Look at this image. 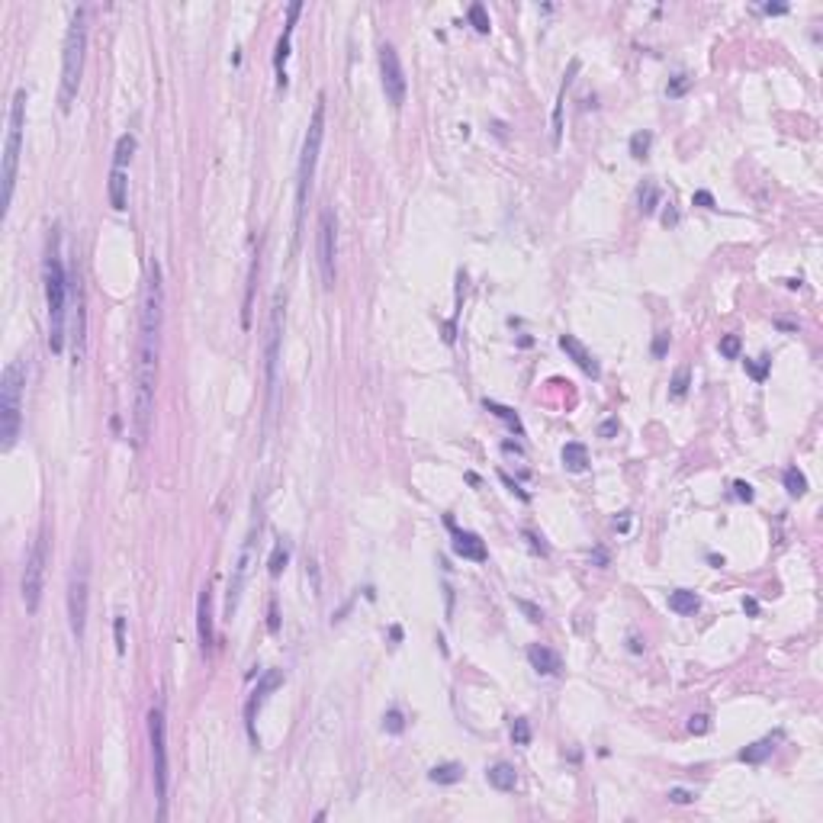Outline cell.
I'll return each mask as SVG.
<instances>
[{
  "instance_id": "obj_1",
  "label": "cell",
  "mask_w": 823,
  "mask_h": 823,
  "mask_svg": "<svg viewBox=\"0 0 823 823\" xmlns=\"http://www.w3.org/2000/svg\"><path fill=\"white\" fill-rule=\"evenodd\" d=\"M161 322H164V283L158 261L148 264V280L142 293L138 312V348H136V395H132V438L136 448L148 441L151 412H155V386H158V357H161Z\"/></svg>"
},
{
  "instance_id": "obj_2",
  "label": "cell",
  "mask_w": 823,
  "mask_h": 823,
  "mask_svg": "<svg viewBox=\"0 0 823 823\" xmlns=\"http://www.w3.org/2000/svg\"><path fill=\"white\" fill-rule=\"evenodd\" d=\"M68 273L59 254V228H52L46 251V306H49V348L52 354L65 350V303H68Z\"/></svg>"
},
{
  "instance_id": "obj_3",
  "label": "cell",
  "mask_w": 823,
  "mask_h": 823,
  "mask_svg": "<svg viewBox=\"0 0 823 823\" xmlns=\"http://www.w3.org/2000/svg\"><path fill=\"white\" fill-rule=\"evenodd\" d=\"M84 55H87V16L84 10H74L71 23L65 33V49H61V87H59V106L68 113L78 100L81 74H84Z\"/></svg>"
},
{
  "instance_id": "obj_4",
  "label": "cell",
  "mask_w": 823,
  "mask_h": 823,
  "mask_svg": "<svg viewBox=\"0 0 823 823\" xmlns=\"http://www.w3.org/2000/svg\"><path fill=\"white\" fill-rule=\"evenodd\" d=\"M23 389H26V360H10L0 376V448L14 450L23 428Z\"/></svg>"
},
{
  "instance_id": "obj_5",
  "label": "cell",
  "mask_w": 823,
  "mask_h": 823,
  "mask_svg": "<svg viewBox=\"0 0 823 823\" xmlns=\"http://www.w3.org/2000/svg\"><path fill=\"white\" fill-rule=\"evenodd\" d=\"M322 136H325V94H318L315 110H312L309 129L303 138V155H299L296 168V228H303V213H306V196H309L312 177H315V161L322 151Z\"/></svg>"
},
{
  "instance_id": "obj_6",
  "label": "cell",
  "mask_w": 823,
  "mask_h": 823,
  "mask_svg": "<svg viewBox=\"0 0 823 823\" xmlns=\"http://www.w3.org/2000/svg\"><path fill=\"white\" fill-rule=\"evenodd\" d=\"M23 129H26V91L14 94L10 103V123H7V145H4V209H10L14 203V187H16V164H20V148H23Z\"/></svg>"
},
{
  "instance_id": "obj_7",
  "label": "cell",
  "mask_w": 823,
  "mask_h": 823,
  "mask_svg": "<svg viewBox=\"0 0 823 823\" xmlns=\"http://www.w3.org/2000/svg\"><path fill=\"white\" fill-rule=\"evenodd\" d=\"M148 739H151V778L158 794V820L168 817V720L164 707L155 705L148 711Z\"/></svg>"
},
{
  "instance_id": "obj_8",
  "label": "cell",
  "mask_w": 823,
  "mask_h": 823,
  "mask_svg": "<svg viewBox=\"0 0 823 823\" xmlns=\"http://www.w3.org/2000/svg\"><path fill=\"white\" fill-rule=\"evenodd\" d=\"M87 608H91V560H87V550H81L74 557L71 579H68V624L78 640H84Z\"/></svg>"
},
{
  "instance_id": "obj_9",
  "label": "cell",
  "mask_w": 823,
  "mask_h": 823,
  "mask_svg": "<svg viewBox=\"0 0 823 823\" xmlns=\"http://www.w3.org/2000/svg\"><path fill=\"white\" fill-rule=\"evenodd\" d=\"M46 566H49V525H42L33 540V550L26 557V566H23V582H20L23 605H26L29 615L39 611L42 585H46Z\"/></svg>"
},
{
  "instance_id": "obj_10",
  "label": "cell",
  "mask_w": 823,
  "mask_h": 823,
  "mask_svg": "<svg viewBox=\"0 0 823 823\" xmlns=\"http://www.w3.org/2000/svg\"><path fill=\"white\" fill-rule=\"evenodd\" d=\"M258 531H261V525H251V531H248L245 544H241V550H238V560H235V566H232L228 592H226V617H232L235 611H238L241 592H245L248 576H251V566H254V560H258Z\"/></svg>"
},
{
  "instance_id": "obj_11",
  "label": "cell",
  "mask_w": 823,
  "mask_h": 823,
  "mask_svg": "<svg viewBox=\"0 0 823 823\" xmlns=\"http://www.w3.org/2000/svg\"><path fill=\"white\" fill-rule=\"evenodd\" d=\"M136 155V136L126 132L119 136L116 142V151H113V168H110V206L116 213H123L126 203H129V161Z\"/></svg>"
},
{
  "instance_id": "obj_12",
  "label": "cell",
  "mask_w": 823,
  "mask_h": 823,
  "mask_svg": "<svg viewBox=\"0 0 823 823\" xmlns=\"http://www.w3.org/2000/svg\"><path fill=\"white\" fill-rule=\"evenodd\" d=\"M318 273H322V286L331 290L335 286V258H338V219L328 206L318 213Z\"/></svg>"
},
{
  "instance_id": "obj_13",
  "label": "cell",
  "mask_w": 823,
  "mask_h": 823,
  "mask_svg": "<svg viewBox=\"0 0 823 823\" xmlns=\"http://www.w3.org/2000/svg\"><path fill=\"white\" fill-rule=\"evenodd\" d=\"M280 328H283V296L273 293L271 325H267V408L277 399V360H280Z\"/></svg>"
},
{
  "instance_id": "obj_14",
  "label": "cell",
  "mask_w": 823,
  "mask_h": 823,
  "mask_svg": "<svg viewBox=\"0 0 823 823\" xmlns=\"http://www.w3.org/2000/svg\"><path fill=\"white\" fill-rule=\"evenodd\" d=\"M380 78H383V94H386V100L399 110L402 103H405V71H402V61H399V52H395V46H389V42H383L380 46Z\"/></svg>"
},
{
  "instance_id": "obj_15",
  "label": "cell",
  "mask_w": 823,
  "mask_h": 823,
  "mask_svg": "<svg viewBox=\"0 0 823 823\" xmlns=\"http://www.w3.org/2000/svg\"><path fill=\"white\" fill-rule=\"evenodd\" d=\"M280 685H283V672H280V669H267L264 679L258 682V688H254L251 698H248V705H245V727H248V733H251V739H258V737H254V714H258V707L267 701V695H271L273 688H280Z\"/></svg>"
},
{
  "instance_id": "obj_16",
  "label": "cell",
  "mask_w": 823,
  "mask_h": 823,
  "mask_svg": "<svg viewBox=\"0 0 823 823\" xmlns=\"http://www.w3.org/2000/svg\"><path fill=\"white\" fill-rule=\"evenodd\" d=\"M303 10L299 0H293L290 10H286V26H283V36L277 39V52H273V71H277V84L286 87V59H290V39H293V26H296V16Z\"/></svg>"
},
{
  "instance_id": "obj_17",
  "label": "cell",
  "mask_w": 823,
  "mask_h": 823,
  "mask_svg": "<svg viewBox=\"0 0 823 823\" xmlns=\"http://www.w3.org/2000/svg\"><path fill=\"white\" fill-rule=\"evenodd\" d=\"M560 348H563L566 354H570V360L576 363L582 373H589L592 380H598V376H602V367H598V360L592 357V350L585 348V344L579 341L576 335H560Z\"/></svg>"
},
{
  "instance_id": "obj_18",
  "label": "cell",
  "mask_w": 823,
  "mask_h": 823,
  "mask_svg": "<svg viewBox=\"0 0 823 823\" xmlns=\"http://www.w3.org/2000/svg\"><path fill=\"white\" fill-rule=\"evenodd\" d=\"M448 527L454 531V553H457V557L473 560V563H486V560H489V550H486V544L480 540V534H473V531H457L450 518H448Z\"/></svg>"
},
{
  "instance_id": "obj_19",
  "label": "cell",
  "mask_w": 823,
  "mask_h": 823,
  "mask_svg": "<svg viewBox=\"0 0 823 823\" xmlns=\"http://www.w3.org/2000/svg\"><path fill=\"white\" fill-rule=\"evenodd\" d=\"M196 630H200V647L213 650V602H209V589L200 592V602H196Z\"/></svg>"
},
{
  "instance_id": "obj_20",
  "label": "cell",
  "mask_w": 823,
  "mask_h": 823,
  "mask_svg": "<svg viewBox=\"0 0 823 823\" xmlns=\"http://www.w3.org/2000/svg\"><path fill=\"white\" fill-rule=\"evenodd\" d=\"M527 660H531L534 672H540V675H557L560 672V656L553 653L550 647L531 643V647H527Z\"/></svg>"
},
{
  "instance_id": "obj_21",
  "label": "cell",
  "mask_w": 823,
  "mask_h": 823,
  "mask_svg": "<svg viewBox=\"0 0 823 823\" xmlns=\"http://www.w3.org/2000/svg\"><path fill=\"white\" fill-rule=\"evenodd\" d=\"M486 782L493 784L495 791H515L518 788V772H515V765H508V762H495L486 769Z\"/></svg>"
},
{
  "instance_id": "obj_22",
  "label": "cell",
  "mask_w": 823,
  "mask_h": 823,
  "mask_svg": "<svg viewBox=\"0 0 823 823\" xmlns=\"http://www.w3.org/2000/svg\"><path fill=\"white\" fill-rule=\"evenodd\" d=\"M563 467L570 470V473H585L589 470V448L585 444H579V441H570L563 448Z\"/></svg>"
},
{
  "instance_id": "obj_23",
  "label": "cell",
  "mask_w": 823,
  "mask_h": 823,
  "mask_svg": "<svg viewBox=\"0 0 823 823\" xmlns=\"http://www.w3.org/2000/svg\"><path fill=\"white\" fill-rule=\"evenodd\" d=\"M775 739H778V737H765V739H756V743H749L746 749H739V762L756 765V762H762V759H769L772 749H775Z\"/></svg>"
},
{
  "instance_id": "obj_24",
  "label": "cell",
  "mask_w": 823,
  "mask_h": 823,
  "mask_svg": "<svg viewBox=\"0 0 823 823\" xmlns=\"http://www.w3.org/2000/svg\"><path fill=\"white\" fill-rule=\"evenodd\" d=\"M669 608H672L675 615H695V611L701 608V598L688 589H675L672 595H669Z\"/></svg>"
},
{
  "instance_id": "obj_25",
  "label": "cell",
  "mask_w": 823,
  "mask_h": 823,
  "mask_svg": "<svg viewBox=\"0 0 823 823\" xmlns=\"http://www.w3.org/2000/svg\"><path fill=\"white\" fill-rule=\"evenodd\" d=\"M579 61H572L570 65V74H566L563 87H560V97H557V106H553V145H560V138H563V97H566V87H570L572 74H576Z\"/></svg>"
},
{
  "instance_id": "obj_26",
  "label": "cell",
  "mask_w": 823,
  "mask_h": 823,
  "mask_svg": "<svg viewBox=\"0 0 823 823\" xmlns=\"http://www.w3.org/2000/svg\"><path fill=\"white\" fill-rule=\"evenodd\" d=\"M483 405H486V412H493V415L499 418V422H505L508 428L515 431V435H525V425H521V418H518V412H515V408L499 405V402H493V399H486Z\"/></svg>"
},
{
  "instance_id": "obj_27",
  "label": "cell",
  "mask_w": 823,
  "mask_h": 823,
  "mask_svg": "<svg viewBox=\"0 0 823 823\" xmlns=\"http://www.w3.org/2000/svg\"><path fill=\"white\" fill-rule=\"evenodd\" d=\"M428 778L435 784H457L463 778V765L460 762H444V765H435L428 772Z\"/></svg>"
},
{
  "instance_id": "obj_28",
  "label": "cell",
  "mask_w": 823,
  "mask_h": 823,
  "mask_svg": "<svg viewBox=\"0 0 823 823\" xmlns=\"http://www.w3.org/2000/svg\"><path fill=\"white\" fill-rule=\"evenodd\" d=\"M784 489H788V495L801 499V495L807 493V476H804L797 467H788L784 470Z\"/></svg>"
},
{
  "instance_id": "obj_29",
  "label": "cell",
  "mask_w": 823,
  "mask_h": 823,
  "mask_svg": "<svg viewBox=\"0 0 823 823\" xmlns=\"http://www.w3.org/2000/svg\"><path fill=\"white\" fill-rule=\"evenodd\" d=\"M650 145H653V132L650 129L634 132V136H630V155H634L637 161H643V158L650 155Z\"/></svg>"
},
{
  "instance_id": "obj_30",
  "label": "cell",
  "mask_w": 823,
  "mask_h": 823,
  "mask_svg": "<svg viewBox=\"0 0 823 823\" xmlns=\"http://www.w3.org/2000/svg\"><path fill=\"white\" fill-rule=\"evenodd\" d=\"M656 206H660V190H656L653 181H643V187H640V213L650 216Z\"/></svg>"
},
{
  "instance_id": "obj_31",
  "label": "cell",
  "mask_w": 823,
  "mask_h": 823,
  "mask_svg": "<svg viewBox=\"0 0 823 823\" xmlns=\"http://www.w3.org/2000/svg\"><path fill=\"white\" fill-rule=\"evenodd\" d=\"M467 16H470V23L476 26V33H489V29H493V23H489V14H486V7H483V4H473V7L467 10Z\"/></svg>"
},
{
  "instance_id": "obj_32",
  "label": "cell",
  "mask_w": 823,
  "mask_h": 823,
  "mask_svg": "<svg viewBox=\"0 0 823 823\" xmlns=\"http://www.w3.org/2000/svg\"><path fill=\"white\" fill-rule=\"evenodd\" d=\"M688 380H692V373H688V367H679V370H675L672 383H669V386H672V389H669V395H672V399H682V395L688 393Z\"/></svg>"
},
{
  "instance_id": "obj_33",
  "label": "cell",
  "mask_w": 823,
  "mask_h": 823,
  "mask_svg": "<svg viewBox=\"0 0 823 823\" xmlns=\"http://www.w3.org/2000/svg\"><path fill=\"white\" fill-rule=\"evenodd\" d=\"M286 560H290V550H286V544H277L271 553V560H267V570H271V576H280L286 566Z\"/></svg>"
},
{
  "instance_id": "obj_34",
  "label": "cell",
  "mask_w": 823,
  "mask_h": 823,
  "mask_svg": "<svg viewBox=\"0 0 823 823\" xmlns=\"http://www.w3.org/2000/svg\"><path fill=\"white\" fill-rule=\"evenodd\" d=\"M512 743L515 746H527L531 743V724L525 717H515L512 720Z\"/></svg>"
},
{
  "instance_id": "obj_35",
  "label": "cell",
  "mask_w": 823,
  "mask_h": 823,
  "mask_svg": "<svg viewBox=\"0 0 823 823\" xmlns=\"http://www.w3.org/2000/svg\"><path fill=\"white\" fill-rule=\"evenodd\" d=\"M383 730H386V733H402V730H405V717H402L399 707H389V711L383 714Z\"/></svg>"
},
{
  "instance_id": "obj_36",
  "label": "cell",
  "mask_w": 823,
  "mask_h": 823,
  "mask_svg": "<svg viewBox=\"0 0 823 823\" xmlns=\"http://www.w3.org/2000/svg\"><path fill=\"white\" fill-rule=\"evenodd\" d=\"M254 280H258V261L251 264V273H248V296H245V312H241V325H251V296H254Z\"/></svg>"
},
{
  "instance_id": "obj_37",
  "label": "cell",
  "mask_w": 823,
  "mask_h": 823,
  "mask_svg": "<svg viewBox=\"0 0 823 823\" xmlns=\"http://www.w3.org/2000/svg\"><path fill=\"white\" fill-rule=\"evenodd\" d=\"M739 350H743V341H739V335H724L720 338V354L727 357V360H737Z\"/></svg>"
},
{
  "instance_id": "obj_38",
  "label": "cell",
  "mask_w": 823,
  "mask_h": 823,
  "mask_svg": "<svg viewBox=\"0 0 823 823\" xmlns=\"http://www.w3.org/2000/svg\"><path fill=\"white\" fill-rule=\"evenodd\" d=\"M688 730H692V733H707V730H711L707 714H692V717H688Z\"/></svg>"
},
{
  "instance_id": "obj_39",
  "label": "cell",
  "mask_w": 823,
  "mask_h": 823,
  "mask_svg": "<svg viewBox=\"0 0 823 823\" xmlns=\"http://www.w3.org/2000/svg\"><path fill=\"white\" fill-rule=\"evenodd\" d=\"M518 608L525 611V615H527V621H531V624H540V621H544V611H540V608H534L531 602H518Z\"/></svg>"
},
{
  "instance_id": "obj_40",
  "label": "cell",
  "mask_w": 823,
  "mask_h": 823,
  "mask_svg": "<svg viewBox=\"0 0 823 823\" xmlns=\"http://www.w3.org/2000/svg\"><path fill=\"white\" fill-rule=\"evenodd\" d=\"M669 801H672V804H692V801H695V791L672 788V791H669Z\"/></svg>"
},
{
  "instance_id": "obj_41",
  "label": "cell",
  "mask_w": 823,
  "mask_h": 823,
  "mask_svg": "<svg viewBox=\"0 0 823 823\" xmlns=\"http://www.w3.org/2000/svg\"><path fill=\"white\" fill-rule=\"evenodd\" d=\"M746 370L752 373V380L762 383V380H765V373H769V360H765V357H762V363H749V360H746Z\"/></svg>"
},
{
  "instance_id": "obj_42",
  "label": "cell",
  "mask_w": 823,
  "mask_h": 823,
  "mask_svg": "<svg viewBox=\"0 0 823 823\" xmlns=\"http://www.w3.org/2000/svg\"><path fill=\"white\" fill-rule=\"evenodd\" d=\"M617 428H621V425H617V418H605V422L598 425V438H615Z\"/></svg>"
},
{
  "instance_id": "obj_43",
  "label": "cell",
  "mask_w": 823,
  "mask_h": 823,
  "mask_svg": "<svg viewBox=\"0 0 823 823\" xmlns=\"http://www.w3.org/2000/svg\"><path fill=\"white\" fill-rule=\"evenodd\" d=\"M666 348H669V331H660L656 341H653V357H662V354H666Z\"/></svg>"
},
{
  "instance_id": "obj_44",
  "label": "cell",
  "mask_w": 823,
  "mask_h": 823,
  "mask_svg": "<svg viewBox=\"0 0 823 823\" xmlns=\"http://www.w3.org/2000/svg\"><path fill=\"white\" fill-rule=\"evenodd\" d=\"M733 489H737V499H743V502H752V495H756V493H752L749 483H743V480L733 483Z\"/></svg>"
},
{
  "instance_id": "obj_45",
  "label": "cell",
  "mask_w": 823,
  "mask_h": 823,
  "mask_svg": "<svg viewBox=\"0 0 823 823\" xmlns=\"http://www.w3.org/2000/svg\"><path fill=\"white\" fill-rule=\"evenodd\" d=\"M116 650L126 653V617H116Z\"/></svg>"
},
{
  "instance_id": "obj_46",
  "label": "cell",
  "mask_w": 823,
  "mask_h": 823,
  "mask_svg": "<svg viewBox=\"0 0 823 823\" xmlns=\"http://www.w3.org/2000/svg\"><path fill=\"white\" fill-rule=\"evenodd\" d=\"M692 203L695 206H705V209H714V196L707 193V190H698V193L692 196Z\"/></svg>"
},
{
  "instance_id": "obj_47",
  "label": "cell",
  "mask_w": 823,
  "mask_h": 823,
  "mask_svg": "<svg viewBox=\"0 0 823 823\" xmlns=\"http://www.w3.org/2000/svg\"><path fill=\"white\" fill-rule=\"evenodd\" d=\"M267 615H271L267 627H271V634H277V630H280V615H277V602H273V598H271V611H267Z\"/></svg>"
},
{
  "instance_id": "obj_48",
  "label": "cell",
  "mask_w": 823,
  "mask_h": 823,
  "mask_svg": "<svg viewBox=\"0 0 823 823\" xmlns=\"http://www.w3.org/2000/svg\"><path fill=\"white\" fill-rule=\"evenodd\" d=\"M685 87H688V78H685V74H679V78L672 81V87H669V97H679Z\"/></svg>"
},
{
  "instance_id": "obj_49",
  "label": "cell",
  "mask_w": 823,
  "mask_h": 823,
  "mask_svg": "<svg viewBox=\"0 0 823 823\" xmlns=\"http://www.w3.org/2000/svg\"><path fill=\"white\" fill-rule=\"evenodd\" d=\"M525 540H527V544H531V547H534V550H537V553H544V557H547V547L540 544V537H537V534H534V531H525Z\"/></svg>"
},
{
  "instance_id": "obj_50",
  "label": "cell",
  "mask_w": 823,
  "mask_h": 823,
  "mask_svg": "<svg viewBox=\"0 0 823 823\" xmlns=\"http://www.w3.org/2000/svg\"><path fill=\"white\" fill-rule=\"evenodd\" d=\"M765 14L769 16H782V14H788V4H765Z\"/></svg>"
},
{
  "instance_id": "obj_51",
  "label": "cell",
  "mask_w": 823,
  "mask_h": 823,
  "mask_svg": "<svg viewBox=\"0 0 823 823\" xmlns=\"http://www.w3.org/2000/svg\"><path fill=\"white\" fill-rule=\"evenodd\" d=\"M743 611L749 617H756L759 615V602H756V598H743Z\"/></svg>"
},
{
  "instance_id": "obj_52",
  "label": "cell",
  "mask_w": 823,
  "mask_h": 823,
  "mask_svg": "<svg viewBox=\"0 0 823 823\" xmlns=\"http://www.w3.org/2000/svg\"><path fill=\"white\" fill-rule=\"evenodd\" d=\"M662 222H666V226H675V222H679V216H675V209H666V213H662Z\"/></svg>"
},
{
  "instance_id": "obj_53",
  "label": "cell",
  "mask_w": 823,
  "mask_h": 823,
  "mask_svg": "<svg viewBox=\"0 0 823 823\" xmlns=\"http://www.w3.org/2000/svg\"><path fill=\"white\" fill-rule=\"evenodd\" d=\"M502 448H505L508 454H512V450H515V454H521V448H518V444H512V441H505V444H502Z\"/></svg>"
}]
</instances>
